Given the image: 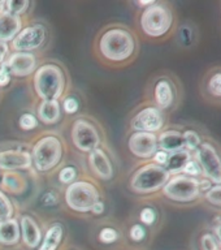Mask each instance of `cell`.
Segmentation results:
<instances>
[{
    "instance_id": "cell-13",
    "label": "cell",
    "mask_w": 221,
    "mask_h": 250,
    "mask_svg": "<svg viewBox=\"0 0 221 250\" xmlns=\"http://www.w3.org/2000/svg\"><path fill=\"white\" fill-rule=\"evenodd\" d=\"M9 73L15 74L17 77L29 76L37 68V59L30 52H16L12 54L4 62Z\"/></svg>"
},
{
    "instance_id": "cell-42",
    "label": "cell",
    "mask_w": 221,
    "mask_h": 250,
    "mask_svg": "<svg viewBox=\"0 0 221 250\" xmlns=\"http://www.w3.org/2000/svg\"><path fill=\"white\" fill-rule=\"evenodd\" d=\"M91 211H93L94 214H101V212L104 211V203L100 202V201H98V202L93 206Z\"/></svg>"
},
{
    "instance_id": "cell-19",
    "label": "cell",
    "mask_w": 221,
    "mask_h": 250,
    "mask_svg": "<svg viewBox=\"0 0 221 250\" xmlns=\"http://www.w3.org/2000/svg\"><path fill=\"white\" fill-rule=\"evenodd\" d=\"M158 147H160L161 151H165L167 154L181 151L185 148L182 133L177 130H165L158 138Z\"/></svg>"
},
{
    "instance_id": "cell-23",
    "label": "cell",
    "mask_w": 221,
    "mask_h": 250,
    "mask_svg": "<svg viewBox=\"0 0 221 250\" xmlns=\"http://www.w3.org/2000/svg\"><path fill=\"white\" fill-rule=\"evenodd\" d=\"M155 101L160 108H168L173 103V90L167 80H161L156 83Z\"/></svg>"
},
{
    "instance_id": "cell-24",
    "label": "cell",
    "mask_w": 221,
    "mask_h": 250,
    "mask_svg": "<svg viewBox=\"0 0 221 250\" xmlns=\"http://www.w3.org/2000/svg\"><path fill=\"white\" fill-rule=\"evenodd\" d=\"M1 184H3L4 189H7L8 191H12V193H22L27 187L25 177L17 173V172L4 173Z\"/></svg>"
},
{
    "instance_id": "cell-40",
    "label": "cell",
    "mask_w": 221,
    "mask_h": 250,
    "mask_svg": "<svg viewBox=\"0 0 221 250\" xmlns=\"http://www.w3.org/2000/svg\"><path fill=\"white\" fill-rule=\"evenodd\" d=\"M7 52H8L7 43L0 42V66H1V64L4 62V59H5V56H7Z\"/></svg>"
},
{
    "instance_id": "cell-28",
    "label": "cell",
    "mask_w": 221,
    "mask_h": 250,
    "mask_svg": "<svg viewBox=\"0 0 221 250\" xmlns=\"http://www.w3.org/2000/svg\"><path fill=\"white\" fill-rule=\"evenodd\" d=\"M13 215V206L7 195L0 190V222L11 219Z\"/></svg>"
},
{
    "instance_id": "cell-38",
    "label": "cell",
    "mask_w": 221,
    "mask_h": 250,
    "mask_svg": "<svg viewBox=\"0 0 221 250\" xmlns=\"http://www.w3.org/2000/svg\"><path fill=\"white\" fill-rule=\"evenodd\" d=\"M9 81H11V73L3 62L0 66V86H7Z\"/></svg>"
},
{
    "instance_id": "cell-35",
    "label": "cell",
    "mask_w": 221,
    "mask_h": 250,
    "mask_svg": "<svg viewBox=\"0 0 221 250\" xmlns=\"http://www.w3.org/2000/svg\"><path fill=\"white\" fill-rule=\"evenodd\" d=\"M140 219L141 222L143 223V224H146V226H151V224H154L156 220L155 211L152 210V208H150V207H146V208H143V210L141 211Z\"/></svg>"
},
{
    "instance_id": "cell-14",
    "label": "cell",
    "mask_w": 221,
    "mask_h": 250,
    "mask_svg": "<svg viewBox=\"0 0 221 250\" xmlns=\"http://www.w3.org/2000/svg\"><path fill=\"white\" fill-rule=\"evenodd\" d=\"M20 220V229H21V240L23 245L27 249L37 250L40 245L43 233L38 223L35 222V219L30 215H22Z\"/></svg>"
},
{
    "instance_id": "cell-37",
    "label": "cell",
    "mask_w": 221,
    "mask_h": 250,
    "mask_svg": "<svg viewBox=\"0 0 221 250\" xmlns=\"http://www.w3.org/2000/svg\"><path fill=\"white\" fill-rule=\"evenodd\" d=\"M78 109V102L74 98H66L64 101V111L66 113H74L77 112Z\"/></svg>"
},
{
    "instance_id": "cell-15",
    "label": "cell",
    "mask_w": 221,
    "mask_h": 250,
    "mask_svg": "<svg viewBox=\"0 0 221 250\" xmlns=\"http://www.w3.org/2000/svg\"><path fill=\"white\" fill-rule=\"evenodd\" d=\"M31 155L22 150H5L0 152V168L1 169H26L31 166Z\"/></svg>"
},
{
    "instance_id": "cell-6",
    "label": "cell",
    "mask_w": 221,
    "mask_h": 250,
    "mask_svg": "<svg viewBox=\"0 0 221 250\" xmlns=\"http://www.w3.org/2000/svg\"><path fill=\"white\" fill-rule=\"evenodd\" d=\"M62 156V145L58 137L46 136L34 145L31 159L39 171H48L60 162Z\"/></svg>"
},
{
    "instance_id": "cell-25",
    "label": "cell",
    "mask_w": 221,
    "mask_h": 250,
    "mask_svg": "<svg viewBox=\"0 0 221 250\" xmlns=\"http://www.w3.org/2000/svg\"><path fill=\"white\" fill-rule=\"evenodd\" d=\"M29 8L27 0H1L0 1V13H11L19 16L26 12Z\"/></svg>"
},
{
    "instance_id": "cell-10",
    "label": "cell",
    "mask_w": 221,
    "mask_h": 250,
    "mask_svg": "<svg viewBox=\"0 0 221 250\" xmlns=\"http://www.w3.org/2000/svg\"><path fill=\"white\" fill-rule=\"evenodd\" d=\"M46 39V29L42 25L27 26L16 35L12 41V47L16 51H31L38 48L44 43Z\"/></svg>"
},
{
    "instance_id": "cell-18",
    "label": "cell",
    "mask_w": 221,
    "mask_h": 250,
    "mask_svg": "<svg viewBox=\"0 0 221 250\" xmlns=\"http://www.w3.org/2000/svg\"><path fill=\"white\" fill-rule=\"evenodd\" d=\"M21 241V229L17 219H7L0 222V244L4 246H15Z\"/></svg>"
},
{
    "instance_id": "cell-20",
    "label": "cell",
    "mask_w": 221,
    "mask_h": 250,
    "mask_svg": "<svg viewBox=\"0 0 221 250\" xmlns=\"http://www.w3.org/2000/svg\"><path fill=\"white\" fill-rule=\"evenodd\" d=\"M64 238V227L60 223H54L46 229L40 245L37 250H59Z\"/></svg>"
},
{
    "instance_id": "cell-8",
    "label": "cell",
    "mask_w": 221,
    "mask_h": 250,
    "mask_svg": "<svg viewBox=\"0 0 221 250\" xmlns=\"http://www.w3.org/2000/svg\"><path fill=\"white\" fill-rule=\"evenodd\" d=\"M195 160L207 180L215 185L221 184V156L214 145L202 142L195 151Z\"/></svg>"
},
{
    "instance_id": "cell-29",
    "label": "cell",
    "mask_w": 221,
    "mask_h": 250,
    "mask_svg": "<svg viewBox=\"0 0 221 250\" xmlns=\"http://www.w3.org/2000/svg\"><path fill=\"white\" fill-rule=\"evenodd\" d=\"M208 93L216 98H221V72L214 73L211 76L208 85H207Z\"/></svg>"
},
{
    "instance_id": "cell-32",
    "label": "cell",
    "mask_w": 221,
    "mask_h": 250,
    "mask_svg": "<svg viewBox=\"0 0 221 250\" xmlns=\"http://www.w3.org/2000/svg\"><path fill=\"white\" fill-rule=\"evenodd\" d=\"M129 237L133 242L143 241L144 237H146V229L141 224H134L129 230Z\"/></svg>"
},
{
    "instance_id": "cell-41",
    "label": "cell",
    "mask_w": 221,
    "mask_h": 250,
    "mask_svg": "<svg viewBox=\"0 0 221 250\" xmlns=\"http://www.w3.org/2000/svg\"><path fill=\"white\" fill-rule=\"evenodd\" d=\"M215 237H216V240H218L219 245H220L221 248V219L220 220H218V223L215 224Z\"/></svg>"
},
{
    "instance_id": "cell-22",
    "label": "cell",
    "mask_w": 221,
    "mask_h": 250,
    "mask_svg": "<svg viewBox=\"0 0 221 250\" xmlns=\"http://www.w3.org/2000/svg\"><path fill=\"white\" fill-rule=\"evenodd\" d=\"M191 159L190 151L187 150H181V151L173 152L171 155L168 156V162L165 164V169L169 172V175L173 173V175H179L183 171V168L186 166V163Z\"/></svg>"
},
{
    "instance_id": "cell-2",
    "label": "cell",
    "mask_w": 221,
    "mask_h": 250,
    "mask_svg": "<svg viewBox=\"0 0 221 250\" xmlns=\"http://www.w3.org/2000/svg\"><path fill=\"white\" fill-rule=\"evenodd\" d=\"M134 38L124 29H111L101 35L99 48L101 55L111 62H124L134 52Z\"/></svg>"
},
{
    "instance_id": "cell-17",
    "label": "cell",
    "mask_w": 221,
    "mask_h": 250,
    "mask_svg": "<svg viewBox=\"0 0 221 250\" xmlns=\"http://www.w3.org/2000/svg\"><path fill=\"white\" fill-rule=\"evenodd\" d=\"M22 21L20 16L11 13H0V42H9L21 31Z\"/></svg>"
},
{
    "instance_id": "cell-4",
    "label": "cell",
    "mask_w": 221,
    "mask_h": 250,
    "mask_svg": "<svg viewBox=\"0 0 221 250\" xmlns=\"http://www.w3.org/2000/svg\"><path fill=\"white\" fill-rule=\"evenodd\" d=\"M173 23L171 9L164 4H152L141 16L142 30L150 37H161L167 34Z\"/></svg>"
},
{
    "instance_id": "cell-1",
    "label": "cell",
    "mask_w": 221,
    "mask_h": 250,
    "mask_svg": "<svg viewBox=\"0 0 221 250\" xmlns=\"http://www.w3.org/2000/svg\"><path fill=\"white\" fill-rule=\"evenodd\" d=\"M65 87V77L60 66L44 64L34 74V89L43 101H58Z\"/></svg>"
},
{
    "instance_id": "cell-3",
    "label": "cell",
    "mask_w": 221,
    "mask_h": 250,
    "mask_svg": "<svg viewBox=\"0 0 221 250\" xmlns=\"http://www.w3.org/2000/svg\"><path fill=\"white\" fill-rule=\"evenodd\" d=\"M171 179L169 172L156 163H148L138 168L130 179V188L140 194L154 193L163 187Z\"/></svg>"
},
{
    "instance_id": "cell-16",
    "label": "cell",
    "mask_w": 221,
    "mask_h": 250,
    "mask_svg": "<svg viewBox=\"0 0 221 250\" xmlns=\"http://www.w3.org/2000/svg\"><path fill=\"white\" fill-rule=\"evenodd\" d=\"M89 163L93 172L98 177L103 180L112 179L113 176V167L108 155L105 154L101 148L97 147L93 151H90Z\"/></svg>"
},
{
    "instance_id": "cell-21",
    "label": "cell",
    "mask_w": 221,
    "mask_h": 250,
    "mask_svg": "<svg viewBox=\"0 0 221 250\" xmlns=\"http://www.w3.org/2000/svg\"><path fill=\"white\" fill-rule=\"evenodd\" d=\"M39 119L44 124H54L60 117V104L58 101H42L38 107Z\"/></svg>"
},
{
    "instance_id": "cell-36",
    "label": "cell",
    "mask_w": 221,
    "mask_h": 250,
    "mask_svg": "<svg viewBox=\"0 0 221 250\" xmlns=\"http://www.w3.org/2000/svg\"><path fill=\"white\" fill-rule=\"evenodd\" d=\"M76 175H77V172H76V169H74L73 167H65L62 168L61 171H60V173H59V179H60L61 183L68 184L73 181Z\"/></svg>"
},
{
    "instance_id": "cell-5",
    "label": "cell",
    "mask_w": 221,
    "mask_h": 250,
    "mask_svg": "<svg viewBox=\"0 0 221 250\" xmlns=\"http://www.w3.org/2000/svg\"><path fill=\"white\" fill-rule=\"evenodd\" d=\"M163 193L176 202H193L201 194L199 180L197 177L179 173L168 180L163 187Z\"/></svg>"
},
{
    "instance_id": "cell-30",
    "label": "cell",
    "mask_w": 221,
    "mask_h": 250,
    "mask_svg": "<svg viewBox=\"0 0 221 250\" xmlns=\"http://www.w3.org/2000/svg\"><path fill=\"white\" fill-rule=\"evenodd\" d=\"M206 199L211 205L221 207V184L212 185L210 188V190H207Z\"/></svg>"
},
{
    "instance_id": "cell-27",
    "label": "cell",
    "mask_w": 221,
    "mask_h": 250,
    "mask_svg": "<svg viewBox=\"0 0 221 250\" xmlns=\"http://www.w3.org/2000/svg\"><path fill=\"white\" fill-rule=\"evenodd\" d=\"M183 137V145H185V150L187 151H197V148L201 146L202 141L201 137L197 132L194 130H186L182 133Z\"/></svg>"
},
{
    "instance_id": "cell-26",
    "label": "cell",
    "mask_w": 221,
    "mask_h": 250,
    "mask_svg": "<svg viewBox=\"0 0 221 250\" xmlns=\"http://www.w3.org/2000/svg\"><path fill=\"white\" fill-rule=\"evenodd\" d=\"M98 241L100 242L101 245L105 246L115 245V244L120 241V234L112 227H103L98 232Z\"/></svg>"
},
{
    "instance_id": "cell-39",
    "label": "cell",
    "mask_w": 221,
    "mask_h": 250,
    "mask_svg": "<svg viewBox=\"0 0 221 250\" xmlns=\"http://www.w3.org/2000/svg\"><path fill=\"white\" fill-rule=\"evenodd\" d=\"M168 156H169V154H167L165 151H161V150H159V151L155 152L154 159H155L156 164H159V166H165L168 162Z\"/></svg>"
},
{
    "instance_id": "cell-33",
    "label": "cell",
    "mask_w": 221,
    "mask_h": 250,
    "mask_svg": "<svg viewBox=\"0 0 221 250\" xmlns=\"http://www.w3.org/2000/svg\"><path fill=\"white\" fill-rule=\"evenodd\" d=\"M20 126L23 129V130H31L34 129L37 125H38V121L33 115L30 113H23L22 116L20 117Z\"/></svg>"
},
{
    "instance_id": "cell-44",
    "label": "cell",
    "mask_w": 221,
    "mask_h": 250,
    "mask_svg": "<svg viewBox=\"0 0 221 250\" xmlns=\"http://www.w3.org/2000/svg\"><path fill=\"white\" fill-rule=\"evenodd\" d=\"M69 250H74V249H69Z\"/></svg>"
},
{
    "instance_id": "cell-34",
    "label": "cell",
    "mask_w": 221,
    "mask_h": 250,
    "mask_svg": "<svg viewBox=\"0 0 221 250\" xmlns=\"http://www.w3.org/2000/svg\"><path fill=\"white\" fill-rule=\"evenodd\" d=\"M182 172H183V175L191 176V177H198V176L202 173V169H201V167H199V164L197 160L190 159L186 163V166H185Z\"/></svg>"
},
{
    "instance_id": "cell-11",
    "label": "cell",
    "mask_w": 221,
    "mask_h": 250,
    "mask_svg": "<svg viewBox=\"0 0 221 250\" xmlns=\"http://www.w3.org/2000/svg\"><path fill=\"white\" fill-rule=\"evenodd\" d=\"M164 124V117L156 107H146L137 113L132 120L133 129L137 132L155 133L161 129Z\"/></svg>"
},
{
    "instance_id": "cell-7",
    "label": "cell",
    "mask_w": 221,
    "mask_h": 250,
    "mask_svg": "<svg viewBox=\"0 0 221 250\" xmlns=\"http://www.w3.org/2000/svg\"><path fill=\"white\" fill-rule=\"evenodd\" d=\"M65 201L72 210L87 212L99 201V191L89 181H76L66 188Z\"/></svg>"
},
{
    "instance_id": "cell-31",
    "label": "cell",
    "mask_w": 221,
    "mask_h": 250,
    "mask_svg": "<svg viewBox=\"0 0 221 250\" xmlns=\"http://www.w3.org/2000/svg\"><path fill=\"white\" fill-rule=\"evenodd\" d=\"M201 246L202 250H221L218 240L212 233L203 234L201 238Z\"/></svg>"
},
{
    "instance_id": "cell-12",
    "label": "cell",
    "mask_w": 221,
    "mask_h": 250,
    "mask_svg": "<svg viewBox=\"0 0 221 250\" xmlns=\"http://www.w3.org/2000/svg\"><path fill=\"white\" fill-rule=\"evenodd\" d=\"M129 148L138 158H151L158 151V137L154 133H133L129 138Z\"/></svg>"
},
{
    "instance_id": "cell-43",
    "label": "cell",
    "mask_w": 221,
    "mask_h": 250,
    "mask_svg": "<svg viewBox=\"0 0 221 250\" xmlns=\"http://www.w3.org/2000/svg\"><path fill=\"white\" fill-rule=\"evenodd\" d=\"M43 202L46 203V205H51V203L56 202V195L52 194V193H47L43 197Z\"/></svg>"
},
{
    "instance_id": "cell-9",
    "label": "cell",
    "mask_w": 221,
    "mask_h": 250,
    "mask_svg": "<svg viewBox=\"0 0 221 250\" xmlns=\"http://www.w3.org/2000/svg\"><path fill=\"white\" fill-rule=\"evenodd\" d=\"M72 141L78 150L90 152L99 146L100 137L97 128L91 123L83 119H78L74 121L72 128Z\"/></svg>"
}]
</instances>
